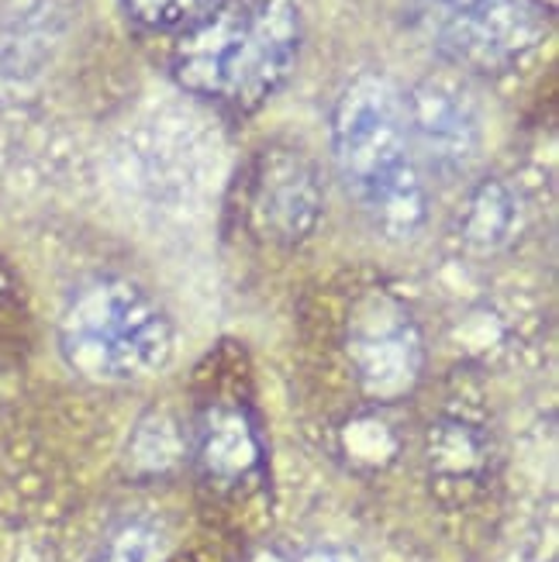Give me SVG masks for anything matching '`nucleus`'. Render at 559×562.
I'll use <instances>...</instances> for the list:
<instances>
[{
  "label": "nucleus",
  "instance_id": "obj_1",
  "mask_svg": "<svg viewBox=\"0 0 559 562\" xmlns=\"http://www.w3.org/2000/svg\"><path fill=\"white\" fill-rule=\"evenodd\" d=\"M304 42L298 0H222L177 35L169 69L201 101L253 114L290 80Z\"/></svg>",
  "mask_w": 559,
  "mask_h": 562
},
{
  "label": "nucleus",
  "instance_id": "obj_2",
  "mask_svg": "<svg viewBox=\"0 0 559 562\" xmlns=\"http://www.w3.org/2000/svg\"><path fill=\"white\" fill-rule=\"evenodd\" d=\"M332 156L349 198L373 232L407 241L425 228L428 187L407 132L404 93L377 72H362L332 111Z\"/></svg>",
  "mask_w": 559,
  "mask_h": 562
},
{
  "label": "nucleus",
  "instance_id": "obj_3",
  "mask_svg": "<svg viewBox=\"0 0 559 562\" xmlns=\"http://www.w3.org/2000/svg\"><path fill=\"white\" fill-rule=\"evenodd\" d=\"M59 352L93 383H142L174 359V322L149 290L125 277H93L59 311Z\"/></svg>",
  "mask_w": 559,
  "mask_h": 562
},
{
  "label": "nucleus",
  "instance_id": "obj_4",
  "mask_svg": "<svg viewBox=\"0 0 559 562\" xmlns=\"http://www.w3.org/2000/svg\"><path fill=\"white\" fill-rule=\"evenodd\" d=\"M415 29L449 66L497 77L543 42L539 0H411Z\"/></svg>",
  "mask_w": 559,
  "mask_h": 562
},
{
  "label": "nucleus",
  "instance_id": "obj_5",
  "mask_svg": "<svg viewBox=\"0 0 559 562\" xmlns=\"http://www.w3.org/2000/svg\"><path fill=\"white\" fill-rule=\"evenodd\" d=\"M346 359L356 386L377 404L415 394L425 373V338L415 311L394 290H367L346 322Z\"/></svg>",
  "mask_w": 559,
  "mask_h": 562
},
{
  "label": "nucleus",
  "instance_id": "obj_6",
  "mask_svg": "<svg viewBox=\"0 0 559 562\" xmlns=\"http://www.w3.org/2000/svg\"><path fill=\"white\" fill-rule=\"evenodd\" d=\"M242 214L259 241L294 249L318 232L325 183L314 159L290 142L262 145L242 180Z\"/></svg>",
  "mask_w": 559,
  "mask_h": 562
},
{
  "label": "nucleus",
  "instance_id": "obj_7",
  "mask_svg": "<svg viewBox=\"0 0 559 562\" xmlns=\"http://www.w3.org/2000/svg\"><path fill=\"white\" fill-rule=\"evenodd\" d=\"M404 114L422 173L439 183L463 180L483 149V121L473 93L449 77H425L404 93Z\"/></svg>",
  "mask_w": 559,
  "mask_h": 562
},
{
  "label": "nucleus",
  "instance_id": "obj_8",
  "mask_svg": "<svg viewBox=\"0 0 559 562\" xmlns=\"http://www.w3.org/2000/svg\"><path fill=\"white\" fill-rule=\"evenodd\" d=\"M193 456L204 476L217 483H238L259 470L262 435L249 404L235 397L208 401L193 425Z\"/></svg>",
  "mask_w": 559,
  "mask_h": 562
},
{
  "label": "nucleus",
  "instance_id": "obj_9",
  "mask_svg": "<svg viewBox=\"0 0 559 562\" xmlns=\"http://www.w3.org/2000/svg\"><path fill=\"white\" fill-rule=\"evenodd\" d=\"M488 435L473 428L463 418H449L428 435V462L435 476L449 483L456 480H473L488 470Z\"/></svg>",
  "mask_w": 559,
  "mask_h": 562
},
{
  "label": "nucleus",
  "instance_id": "obj_10",
  "mask_svg": "<svg viewBox=\"0 0 559 562\" xmlns=\"http://www.w3.org/2000/svg\"><path fill=\"white\" fill-rule=\"evenodd\" d=\"M515 198L501 183H483L467 207V241L480 249H497L512 238Z\"/></svg>",
  "mask_w": 559,
  "mask_h": 562
},
{
  "label": "nucleus",
  "instance_id": "obj_11",
  "mask_svg": "<svg viewBox=\"0 0 559 562\" xmlns=\"http://www.w3.org/2000/svg\"><path fill=\"white\" fill-rule=\"evenodd\" d=\"M121 4H125L132 21H138L142 29L180 35L198 21H204L222 0H121Z\"/></svg>",
  "mask_w": 559,
  "mask_h": 562
},
{
  "label": "nucleus",
  "instance_id": "obj_12",
  "mask_svg": "<svg viewBox=\"0 0 559 562\" xmlns=\"http://www.w3.org/2000/svg\"><path fill=\"white\" fill-rule=\"evenodd\" d=\"M163 559V535L149 521L121 525L93 562H159Z\"/></svg>",
  "mask_w": 559,
  "mask_h": 562
},
{
  "label": "nucleus",
  "instance_id": "obj_13",
  "mask_svg": "<svg viewBox=\"0 0 559 562\" xmlns=\"http://www.w3.org/2000/svg\"><path fill=\"white\" fill-rule=\"evenodd\" d=\"M298 562H359V559L346 549H311Z\"/></svg>",
  "mask_w": 559,
  "mask_h": 562
}]
</instances>
